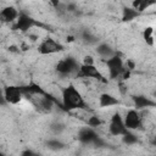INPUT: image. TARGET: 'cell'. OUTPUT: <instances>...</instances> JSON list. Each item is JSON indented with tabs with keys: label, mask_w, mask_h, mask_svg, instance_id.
<instances>
[{
	"label": "cell",
	"mask_w": 156,
	"mask_h": 156,
	"mask_svg": "<svg viewBox=\"0 0 156 156\" xmlns=\"http://www.w3.org/2000/svg\"><path fill=\"white\" fill-rule=\"evenodd\" d=\"M61 101L62 107L67 111H77L87 108V102L82 95V93L73 85L68 84L61 90Z\"/></svg>",
	"instance_id": "6da1fadb"
},
{
	"label": "cell",
	"mask_w": 156,
	"mask_h": 156,
	"mask_svg": "<svg viewBox=\"0 0 156 156\" xmlns=\"http://www.w3.org/2000/svg\"><path fill=\"white\" fill-rule=\"evenodd\" d=\"M105 66H106L107 72H108V78H111V79L121 78V74L126 69L124 62H123L122 57L119 55H117V52L113 56L105 60Z\"/></svg>",
	"instance_id": "7a4b0ae2"
},
{
	"label": "cell",
	"mask_w": 156,
	"mask_h": 156,
	"mask_svg": "<svg viewBox=\"0 0 156 156\" xmlns=\"http://www.w3.org/2000/svg\"><path fill=\"white\" fill-rule=\"evenodd\" d=\"M80 65L73 57H65L56 63V71L61 76H77Z\"/></svg>",
	"instance_id": "3957f363"
},
{
	"label": "cell",
	"mask_w": 156,
	"mask_h": 156,
	"mask_svg": "<svg viewBox=\"0 0 156 156\" xmlns=\"http://www.w3.org/2000/svg\"><path fill=\"white\" fill-rule=\"evenodd\" d=\"M94 129L95 128H93L90 126L83 127L78 132V140L87 145H99V146L102 145L104 143L101 141V139L99 138V135L96 134V132Z\"/></svg>",
	"instance_id": "277c9868"
},
{
	"label": "cell",
	"mask_w": 156,
	"mask_h": 156,
	"mask_svg": "<svg viewBox=\"0 0 156 156\" xmlns=\"http://www.w3.org/2000/svg\"><path fill=\"white\" fill-rule=\"evenodd\" d=\"M124 124L127 127L128 130H138V129H141L143 128V118H141V115L139 112V110L136 108H130L126 112L124 117Z\"/></svg>",
	"instance_id": "5b68a950"
},
{
	"label": "cell",
	"mask_w": 156,
	"mask_h": 156,
	"mask_svg": "<svg viewBox=\"0 0 156 156\" xmlns=\"http://www.w3.org/2000/svg\"><path fill=\"white\" fill-rule=\"evenodd\" d=\"M108 132L113 136H122L123 134H126L128 132V129L124 124V119L119 112H115L112 115L110 124H108Z\"/></svg>",
	"instance_id": "8992f818"
},
{
	"label": "cell",
	"mask_w": 156,
	"mask_h": 156,
	"mask_svg": "<svg viewBox=\"0 0 156 156\" xmlns=\"http://www.w3.org/2000/svg\"><path fill=\"white\" fill-rule=\"evenodd\" d=\"M63 50V46L52 38H45L38 46V52L40 55H52Z\"/></svg>",
	"instance_id": "52a82bcc"
},
{
	"label": "cell",
	"mask_w": 156,
	"mask_h": 156,
	"mask_svg": "<svg viewBox=\"0 0 156 156\" xmlns=\"http://www.w3.org/2000/svg\"><path fill=\"white\" fill-rule=\"evenodd\" d=\"M24 91L22 87H15V85H9L4 89V99L10 104V105H18L21 104L23 99Z\"/></svg>",
	"instance_id": "ba28073f"
},
{
	"label": "cell",
	"mask_w": 156,
	"mask_h": 156,
	"mask_svg": "<svg viewBox=\"0 0 156 156\" xmlns=\"http://www.w3.org/2000/svg\"><path fill=\"white\" fill-rule=\"evenodd\" d=\"M37 26H39V23L34 18H32L24 12H20L17 21L13 23V29L20 30V32H29Z\"/></svg>",
	"instance_id": "9c48e42d"
},
{
	"label": "cell",
	"mask_w": 156,
	"mask_h": 156,
	"mask_svg": "<svg viewBox=\"0 0 156 156\" xmlns=\"http://www.w3.org/2000/svg\"><path fill=\"white\" fill-rule=\"evenodd\" d=\"M78 78H87V79H98V80H105L102 73L95 65H80V68L77 73Z\"/></svg>",
	"instance_id": "30bf717a"
},
{
	"label": "cell",
	"mask_w": 156,
	"mask_h": 156,
	"mask_svg": "<svg viewBox=\"0 0 156 156\" xmlns=\"http://www.w3.org/2000/svg\"><path fill=\"white\" fill-rule=\"evenodd\" d=\"M20 16V12L13 6H6L0 12V18L4 23H15Z\"/></svg>",
	"instance_id": "8fae6325"
},
{
	"label": "cell",
	"mask_w": 156,
	"mask_h": 156,
	"mask_svg": "<svg viewBox=\"0 0 156 156\" xmlns=\"http://www.w3.org/2000/svg\"><path fill=\"white\" fill-rule=\"evenodd\" d=\"M119 105V100L108 93H102L99 96V106L102 108H107V107H112V106H118Z\"/></svg>",
	"instance_id": "7c38bea8"
},
{
	"label": "cell",
	"mask_w": 156,
	"mask_h": 156,
	"mask_svg": "<svg viewBox=\"0 0 156 156\" xmlns=\"http://www.w3.org/2000/svg\"><path fill=\"white\" fill-rule=\"evenodd\" d=\"M96 54H98L101 58L107 60L108 57L113 56V55L116 54V51H115L107 43H99V44L96 45Z\"/></svg>",
	"instance_id": "4fadbf2b"
},
{
	"label": "cell",
	"mask_w": 156,
	"mask_h": 156,
	"mask_svg": "<svg viewBox=\"0 0 156 156\" xmlns=\"http://www.w3.org/2000/svg\"><path fill=\"white\" fill-rule=\"evenodd\" d=\"M133 102H134V107L136 110H143V108L152 107V106L156 105V102H154L151 99H149L146 96H143V95H139V96L133 98Z\"/></svg>",
	"instance_id": "5bb4252c"
},
{
	"label": "cell",
	"mask_w": 156,
	"mask_h": 156,
	"mask_svg": "<svg viewBox=\"0 0 156 156\" xmlns=\"http://www.w3.org/2000/svg\"><path fill=\"white\" fill-rule=\"evenodd\" d=\"M154 5H156V0H132V4H130V6L134 7L136 11H139L140 13Z\"/></svg>",
	"instance_id": "9a60e30c"
},
{
	"label": "cell",
	"mask_w": 156,
	"mask_h": 156,
	"mask_svg": "<svg viewBox=\"0 0 156 156\" xmlns=\"http://www.w3.org/2000/svg\"><path fill=\"white\" fill-rule=\"evenodd\" d=\"M139 16H140V12L136 11L132 6L123 7V10H122V21L123 22H132V21L136 20Z\"/></svg>",
	"instance_id": "2e32d148"
},
{
	"label": "cell",
	"mask_w": 156,
	"mask_h": 156,
	"mask_svg": "<svg viewBox=\"0 0 156 156\" xmlns=\"http://www.w3.org/2000/svg\"><path fill=\"white\" fill-rule=\"evenodd\" d=\"M143 39L146 43V45H149V46H154L155 45L156 39H155V35H154V28L152 27L144 28V30H143Z\"/></svg>",
	"instance_id": "e0dca14e"
},
{
	"label": "cell",
	"mask_w": 156,
	"mask_h": 156,
	"mask_svg": "<svg viewBox=\"0 0 156 156\" xmlns=\"http://www.w3.org/2000/svg\"><path fill=\"white\" fill-rule=\"evenodd\" d=\"M122 141L127 145H134L138 143V136L133 133V130H128L126 134L122 135Z\"/></svg>",
	"instance_id": "ac0fdd59"
},
{
	"label": "cell",
	"mask_w": 156,
	"mask_h": 156,
	"mask_svg": "<svg viewBox=\"0 0 156 156\" xmlns=\"http://www.w3.org/2000/svg\"><path fill=\"white\" fill-rule=\"evenodd\" d=\"M87 124L90 126V127H93V128H98V127H100V126L102 124V122H101V119H100L99 116L93 115V116L88 117V119H87Z\"/></svg>",
	"instance_id": "d6986e66"
},
{
	"label": "cell",
	"mask_w": 156,
	"mask_h": 156,
	"mask_svg": "<svg viewBox=\"0 0 156 156\" xmlns=\"http://www.w3.org/2000/svg\"><path fill=\"white\" fill-rule=\"evenodd\" d=\"M48 145H49V147H50V149H52V150H60V149H62V147H63V144H62L61 141H58L57 139L48 141Z\"/></svg>",
	"instance_id": "ffe728a7"
},
{
	"label": "cell",
	"mask_w": 156,
	"mask_h": 156,
	"mask_svg": "<svg viewBox=\"0 0 156 156\" xmlns=\"http://www.w3.org/2000/svg\"><path fill=\"white\" fill-rule=\"evenodd\" d=\"M51 130H54V133L55 134H58V133H61L62 130H63V126L61 124V123H54L52 126H51Z\"/></svg>",
	"instance_id": "44dd1931"
},
{
	"label": "cell",
	"mask_w": 156,
	"mask_h": 156,
	"mask_svg": "<svg viewBox=\"0 0 156 156\" xmlns=\"http://www.w3.org/2000/svg\"><path fill=\"white\" fill-rule=\"evenodd\" d=\"M82 63H83V65H95V60H94L93 56L87 55V56L83 57V62H82Z\"/></svg>",
	"instance_id": "7402d4cb"
},
{
	"label": "cell",
	"mask_w": 156,
	"mask_h": 156,
	"mask_svg": "<svg viewBox=\"0 0 156 156\" xmlns=\"http://www.w3.org/2000/svg\"><path fill=\"white\" fill-rule=\"evenodd\" d=\"M49 4H50L52 7L57 9V7L61 5V1H60V0H49Z\"/></svg>",
	"instance_id": "603a6c76"
},
{
	"label": "cell",
	"mask_w": 156,
	"mask_h": 156,
	"mask_svg": "<svg viewBox=\"0 0 156 156\" xmlns=\"http://www.w3.org/2000/svg\"><path fill=\"white\" fill-rule=\"evenodd\" d=\"M154 144H156V133H155V136H154Z\"/></svg>",
	"instance_id": "cb8c5ba5"
}]
</instances>
